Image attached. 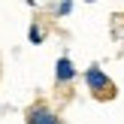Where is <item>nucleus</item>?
Returning a JSON list of instances; mask_svg holds the SVG:
<instances>
[{"label": "nucleus", "mask_w": 124, "mask_h": 124, "mask_svg": "<svg viewBox=\"0 0 124 124\" xmlns=\"http://www.w3.org/2000/svg\"><path fill=\"white\" fill-rule=\"evenodd\" d=\"M70 9H73V0H61V6H58V12H61V15H67Z\"/></svg>", "instance_id": "obj_5"}, {"label": "nucleus", "mask_w": 124, "mask_h": 124, "mask_svg": "<svg viewBox=\"0 0 124 124\" xmlns=\"http://www.w3.org/2000/svg\"><path fill=\"white\" fill-rule=\"evenodd\" d=\"M27 124H61V118L46 106H30L27 109Z\"/></svg>", "instance_id": "obj_2"}, {"label": "nucleus", "mask_w": 124, "mask_h": 124, "mask_svg": "<svg viewBox=\"0 0 124 124\" xmlns=\"http://www.w3.org/2000/svg\"><path fill=\"white\" fill-rule=\"evenodd\" d=\"M73 76H76V67L70 64V58H61L58 64H54V79H58V82H70Z\"/></svg>", "instance_id": "obj_3"}, {"label": "nucleus", "mask_w": 124, "mask_h": 124, "mask_svg": "<svg viewBox=\"0 0 124 124\" xmlns=\"http://www.w3.org/2000/svg\"><path fill=\"white\" fill-rule=\"evenodd\" d=\"M85 82H88V88L94 91L97 97H112V94H115V85L106 79V73H103L100 67H88V73H85Z\"/></svg>", "instance_id": "obj_1"}, {"label": "nucleus", "mask_w": 124, "mask_h": 124, "mask_svg": "<svg viewBox=\"0 0 124 124\" xmlns=\"http://www.w3.org/2000/svg\"><path fill=\"white\" fill-rule=\"evenodd\" d=\"M27 36H30V42H42V27H36V24H33Z\"/></svg>", "instance_id": "obj_4"}]
</instances>
